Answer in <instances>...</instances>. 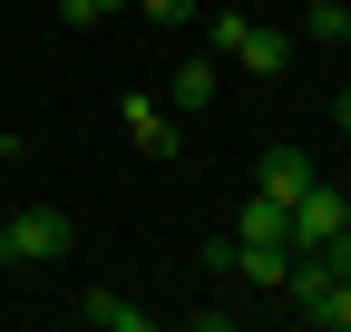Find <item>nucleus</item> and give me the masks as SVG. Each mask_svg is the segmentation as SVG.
<instances>
[{
    "label": "nucleus",
    "mask_w": 351,
    "mask_h": 332,
    "mask_svg": "<svg viewBox=\"0 0 351 332\" xmlns=\"http://www.w3.org/2000/svg\"><path fill=\"white\" fill-rule=\"evenodd\" d=\"M302 29H313V39H351V0H313Z\"/></svg>",
    "instance_id": "9"
},
{
    "label": "nucleus",
    "mask_w": 351,
    "mask_h": 332,
    "mask_svg": "<svg viewBox=\"0 0 351 332\" xmlns=\"http://www.w3.org/2000/svg\"><path fill=\"white\" fill-rule=\"evenodd\" d=\"M302 322H322V332H351V274H332L313 303H302Z\"/></svg>",
    "instance_id": "8"
},
{
    "label": "nucleus",
    "mask_w": 351,
    "mask_h": 332,
    "mask_svg": "<svg viewBox=\"0 0 351 332\" xmlns=\"http://www.w3.org/2000/svg\"><path fill=\"white\" fill-rule=\"evenodd\" d=\"M137 10H147V20H166V29H176V20H195V0H137Z\"/></svg>",
    "instance_id": "11"
},
{
    "label": "nucleus",
    "mask_w": 351,
    "mask_h": 332,
    "mask_svg": "<svg viewBox=\"0 0 351 332\" xmlns=\"http://www.w3.org/2000/svg\"><path fill=\"white\" fill-rule=\"evenodd\" d=\"M78 244V225L59 205H20V215H0V264H59Z\"/></svg>",
    "instance_id": "1"
},
{
    "label": "nucleus",
    "mask_w": 351,
    "mask_h": 332,
    "mask_svg": "<svg viewBox=\"0 0 351 332\" xmlns=\"http://www.w3.org/2000/svg\"><path fill=\"white\" fill-rule=\"evenodd\" d=\"M117 117H127V137H137L147 156H176V108H166V98H147V88H127V108H117Z\"/></svg>",
    "instance_id": "2"
},
{
    "label": "nucleus",
    "mask_w": 351,
    "mask_h": 332,
    "mask_svg": "<svg viewBox=\"0 0 351 332\" xmlns=\"http://www.w3.org/2000/svg\"><path fill=\"white\" fill-rule=\"evenodd\" d=\"M332 117H341V128H351V88H341V108H332Z\"/></svg>",
    "instance_id": "12"
},
{
    "label": "nucleus",
    "mask_w": 351,
    "mask_h": 332,
    "mask_svg": "<svg viewBox=\"0 0 351 332\" xmlns=\"http://www.w3.org/2000/svg\"><path fill=\"white\" fill-rule=\"evenodd\" d=\"M108 10H137V0H59V29H98Z\"/></svg>",
    "instance_id": "10"
},
{
    "label": "nucleus",
    "mask_w": 351,
    "mask_h": 332,
    "mask_svg": "<svg viewBox=\"0 0 351 332\" xmlns=\"http://www.w3.org/2000/svg\"><path fill=\"white\" fill-rule=\"evenodd\" d=\"M225 235H234V244H283V205H274V195L254 186V195L234 205V225H225Z\"/></svg>",
    "instance_id": "6"
},
{
    "label": "nucleus",
    "mask_w": 351,
    "mask_h": 332,
    "mask_svg": "<svg viewBox=\"0 0 351 332\" xmlns=\"http://www.w3.org/2000/svg\"><path fill=\"white\" fill-rule=\"evenodd\" d=\"M78 322H88V332H147V313L127 303V294H88V303H78Z\"/></svg>",
    "instance_id": "7"
},
{
    "label": "nucleus",
    "mask_w": 351,
    "mask_h": 332,
    "mask_svg": "<svg viewBox=\"0 0 351 332\" xmlns=\"http://www.w3.org/2000/svg\"><path fill=\"white\" fill-rule=\"evenodd\" d=\"M313 176H322V166H313V156H302V147H263V166H254V186H263V195H274V205H293L302 186H313Z\"/></svg>",
    "instance_id": "3"
},
{
    "label": "nucleus",
    "mask_w": 351,
    "mask_h": 332,
    "mask_svg": "<svg viewBox=\"0 0 351 332\" xmlns=\"http://www.w3.org/2000/svg\"><path fill=\"white\" fill-rule=\"evenodd\" d=\"M234 59H244L254 78H283V69H293V39H283V29H263V20H254V29L234 39Z\"/></svg>",
    "instance_id": "5"
},
{
    "label": "nucleus",
    "mask_w": 351,
    "mask_h": 332,
    "mask_svg": "<svg viewBox=\"0 0 351 332\" xmlns=\"http://www.w3.org/2000/svg\"><path fill=\"white\" fill-rule=\"evenodd\" d=\"M166 108H176V117L215 108V49H205V59H176V78H166Z\"/></svg>",
    "instance_id": "4"
}]
</instances>
